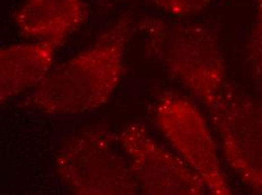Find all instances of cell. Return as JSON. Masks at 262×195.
<instances>
[{
    "label": "cell",
    "instance_id": "6da1fadb",
    "mask_svg": "<svg viewBox=\"0 0 262 195\" xmlns=\"http://www.w3.org/2000/svg\"><path fill=\"white\" fill-rule=\"evenodd\" d=\"M137 25L124 14L94 44L62 63L35 88L32 103L47 114H81L111 99L124 74V56Z\"/></svg>",
    "mask_w": 262,
    "mask_h": 195
},
{
    "label": "cell",
    "instance_id": "7a4b0ae2",
    "mask_svg": "<svg viewBox=\"0 0 262 195\" xmlns=\"http://www.w3.org/2000/svg\"><path fill=\"white\" fill-rule=\"evenodd\" d=\"M137 27L145 35L150 58L160 61L207 110L232 87L220 40L208 25L148 17Z\"/></svg>",
    "mask_w": 262,
    "mask_h": 195
},
{
    "label": "cell",
    "instance_id": "3957f363",
    "mask_svg": "<svg viewBox=\"0 0 262 195\" xmlns=\"http://www.w3.org/2000/svg\"><path fill=\"white\" fill-rule=\"evenodd\" d=\"M118 137L103 129H89L66 141L56 157V170L69 188L81 195H131L138 183Z\"/></svg>",
    "mask_w": 262,
    "mask_h": 195
},
{
    "label": "cell",
    "instance_id": "277c9868",
    "mask_svg": "<svg viewBox=\"0 0 262 195\" xmlns=\"http://www.w3.org/2000/svg\"><path fill=\"white\" fill-rule=\"evenodd\" d=\"M152 117L176 153L204 181L207 191L217 195L232 194L210 128L193 102L165 93L155 102Z\"/></svg>",
    "mask_w": 262,
    "mask_h": 195
},
{
    "label": "cell",
    "instance_id": "5b68a950",
    "mask_svg": "<svg viewBox=\"0 0 262 195\" xmlns=\"http://www.w3.org/2000/svg\"><path fill=\"white\" fill-rule=\"evenodd\" d=\"M208 112L228 166L262 194V104L231 87Z\"/></svg>",
    "mask_w": 262,
    "mask_h": 195
},
{
    "label": "cell",
    "instance_id": "8992f818",
    "mask_svg": "<svg viewBox=\"0 0 262 195\" xmlns=\"http://www.w3.org/2000/svg\"><path fill=\"white\" fill-rule=\"evenodd\" d=\"M139 189L150 195H200L207 187L179 155L168 151L140 122L129 123L118 134Z\"/></svg>",
    "mask_w": 262,
    "mask_h": 195
},
{
    "label": "cell",
    "instance_id": "52a82bcc",
    "mask_svg": "<svg viewBox=\"0 0 262 195\" xmlns=\"http://www.w3.org/2000/svg\"><path fill=\"white\" fill-rule=\"evenodd\" d=\"M85 0H23L14 21L20 34L61 46L87 20Z\"/></svg>",
    "mask_w": 262,
    "mask_h": 195
},
{
    "label": "cell",
    "instance_id": "ba28073f",
    "mask_svg": "<svg viewBox=\"0 0 262 195\" xmlns=\"http://www.w3.org/2000/svg\"><path fill=\"white\" fill-rule=\"evenodd\" d=\"M57 46L51 42L37 41L0 50V100L36 88L51 72Z\"/></svg>",
    "mask_w": 262,
    "mask_h": 195
},
{
    "label": "cell",
    "instance_id": "9c48e42d",
    "mask_svg": "<svg viewBox=\"0 0 262 195\" xmlns=\"http://www.w3.org/2000/svg\"><path fill=\"white\" fill-rule=\"evenodd\" d=\"M254 21L245 46V59L251 76L262 89V0H254Z\"/></svg>",
    "mask_w": 262,
    "mask_h": 195
},
{
    "label": "cell",
    "instance_id": "30bf717a",
    "mask_svg": "<svg viewBox=\"0 0 262 195\" xmlns=\"http://www.w3.org/2000/svg\"><path fill=\"white\" fill-rule=\"evenodd\" d=\"M171 17L184 18L199 15L218 0H146Z\"/></svg>",
    "mask_w": 262,
    "mask_h": 195
}]
</instances>
